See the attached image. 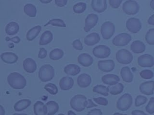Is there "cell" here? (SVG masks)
<instances>
[{
    "label": "cell",
    "instance_id": "6da1fadb",
    "mask_svg": "<svg viewBox=\"0 0 154 115\" xmlns=\"http://www.w3.org/2000/svg\"><path fill=\"white\" fill-rule=\"evenodd\" d=\"M7 82L12 88L15 89H23L26 85L25 78L22 74L17 72H11L8 74Z\"/></svg>",
    "mask_w": 154,
    "mask_h": 115
},
{
    "label": "cell",
    "instance_id": "7a4b0ae2",
    "mask_svg": "<svg viewBox=\"0 0 154 115\" xmlns=\"http://www.w3.org/2000/svg\"><path fill=\"white\" fill-rule=\"evenodd\" d=\"M87 99L85 96L81 94L75 95L70 101V105L72 109L80 112L83 111L87 105Z\"/></svg>",
    "mask_w": 154,
    "mask_h": 115
},
{
    "label": "cell",
    "instance_id": "3957f363",
    "mask_svg": "<svg viewBox=\"0 0 154 115\" xmlns=\"http://www.w3.org/2000/svg\"><path fill=\"white\" fill-rule=\"evenodd\" d=\"M55 74V70L52 66L49 64H45L42 65L38 71V78L43 81H49L51 80Z\"/></svg>",
    "mask_w": 154,
    "mask_h": 115
},
{
    "label": "cell",
    "instance_id": "277c9868",
    "mask_svg": "<svg viewBox=\"0 0 154 115\" xmlns=\"http://www.w3.org/2000/svg\"><path fill=\"white\" fill-rule=\"evenodd\" d=\"M132 104V97L129 93H125L122 95L117 101L116 107L121 111L128 110Z\"/></svg>",
    "mask_w": 154,
    "mask_h": 115
},
{
    "label": "cell",
    "instance_id": "5b68a950",
    "mask_svg": "<svg viewBox=\"0 0 154 115\" xmlns=\"http://www.w3.org/2000/svg\"><path fill=\"white\" fill-rule=\"evenodd\" d=\"M116 58L117 62L121 64H129L133 59L132 54L125 49L119 50L116 53Z\"/></svg>",
    "mask_w": 154,
    "mask_h": 115
},
{
    "label": "cell",
    "instance_id": "8992f818",
    "mask_svg": "<svg viewBox=\"0 0 154 115\" xmlns=\"http://www.w3.org/2000/svg\"><path fill=\"white\" fill-rule=\"evenodd\" d=\"M123 12L128 15L136 14L140 10V5L138 2L134 0L126 1L122 6Z\"/></svg>",
    "mask_w": 154,
    "mask_h": 115
},
{
    "label": "cell",
    "instance_id": "52a82bcc",
    "mask_svg": "<svg viewBox=\"0 0 154 115\" xmlns=\"http://www.w3.org/2000/svg\"><path fill=\"white\" fill-rule=\"evenodd\" d=\"M115 32V26L111 22H104L100 28V33L104 40H109L114 35Z\"/></svg>",
    "mask_w": 154,
    "mask_h": 115
},
{
    "label": "cell",
    "instance_id": "ba28073f",
    "mask_svg": "<svg viewBox=\"0 0 154 115\" xmlns=\"http://www.w3.org/2000/svg\"><path fill=\"white\" fill-rule=\"evenodd\" d=\"M132 37L127 33H121L116 35L112 41L113 45L117 47L125 46L131 41Z\"/></svg>",
    "mask_w": 154,
    "mask_h": 115
},
{
    "label": "cell",
    "instance_id": "9c48e42d",
    "mask_svg": "<svg viewBox=\"0 0 154 115\" xmlns=\"http://www.w3.org/2000/svg\"><path fill=\"white\" fill-rule=\"evenodd\" d=\"M93 54L97 58H108L111 54V49L105 45H99L93 48Z\"/></svg>",
    "mask_w": 154,
    "mask_h": 115
},
{
    "label": "cell",
    "instance_id": "30bf717a",
    "mask_svg": "<svg viewBox=\"0 0 154 115\" xmlns=\"http://www.w3.org/2000/svg\"><path fill=\"white\" fill-rule=\"evenodd\" d=\"M126 26L129 31L133 34H136L141 29V23L140 19L131 17L127 20Z\"/></svg>",
    "mask_w": 154,
    "mask_h": 115
},
{
    "label": "cell",
    "instance_id": "8fae6325",
    "mask_svg": "<svg viewBox=\"0 0 154 115\" xmlns=\"http://www.w3.org/2000/svg\"><path fill=\"white\" fill-rule=\"evenodd\" d=\"M138 64L141 67H152L154 65V58L149 54H144L140 56L137 59Z\"/></svg>",
    "mask_w": 154,
    "mask_h": 115
},
{
    "label": "cell",
    "instance_id": "7c38bea8",
    "mask_svg": "<svg viewBox=\"0 0 154 115\" xmlns=\"http://www.w3.org/2000/svg\"><path fill=\"white\" fill-rule=\"evenodd\" d=\"M99 20L98 16L95 14H89L85 20V26L84 28V31L86 32H89L91 28L94 27Z\"/></svg>",
    "mask_w": 154,
    "mask_h": 115
},
{
    "label": "cell",
    "instance_id": "4fadbf2b",
    "mask_svg": "<svg viewBox=\"0 0 154 115\" xmlns=\"http://www.w3.org/2000/svg\"><path fill=\"white\" fill-rule=\"evenodd\" d=\"M97 66L103 72H110L114 69L115 63L114 60L111 59L99 60L97 63Z\"/></svg>",
    "mask_w": 154,
    "mask_h": 115
},
{
    "label": "cell",
    "instance_id": "5bb4252c",
    "mask_svg": "<svg viewBox=\"0 0 154 115\" xmlns=\"http://www.w3.org/2000/svg\"><path fill=\"white\" fill-rule=\"evenodd\" d=\"M154 81H147L142 83L139 87L140 91L141 93L146 95H151L153 94L154 92Z\"/></svg>",
    "mask_w": 154,
    "mask_h": 115
},
{
    "label": "cell",
    "instance_id": "9a60e30c",
    "mask_svg": "<svg viewBox=\"0 0 154 115\" xmlns=\"http://www.w3.org/2000/svg\"><path fill=\"white\" fill-rule=\"evenodd\" d=\"M91 5L93 10L97 13H102L107 8L106 0H92Z\"/></svg>",
    "mask_w": 154,
    "mask_h": 115
},
{
    "label": "cell",
    "instance_id": "2e32d148",
    "mask_svg": "<svg viewBox=\"0 0 154 115\" xmlns=\"http://www.w3.org/2000/svg\"><path fill=\"white\" fill-rule=\"evenodd\" d=\"M91 83V77L90 75L83 73L80 74L77 78V84L82 88L87 87L90 85Z\"/></svg>",
    "mask_w": 154,
    "mask_h": 115
},
{
    "label": "cell",
    "instance_id": "e0dca14e",
    "mask_svg": "<svg viewBox=\"0 0 154 115\" xmlns=\"http://www.w3.org/2000/svg\"><path fill=\"white\" fill-rule=\"evenodd\" d=\"M78 62L83 66L88 67L93 63V58L88 53H81L78 56Z\"/></svg>",
    "mask_w": 154,
    "mask_h": 115
},
{
    "label": "cell",
    "instance_id": "ac0fdd59",
    "mask_svg": "<svg viewBox=\"0 0 154 115\" xmlns=\"http://www.w3.org/2000/svg\"><path fill=\"white\" fill-rule=\"evenodd\" d=\"M23 67L26 72L32 73L37 69V64L34 59L28 58L23 61Z\"/></svg>",
    "mask_w": 154,
    "mask_h": 115
},
{
    "label": "cell",
    "instance_id": "d6986e66",
    "mask_svg": "<svg viewBox=\"0 0 154 115\" xmlns=\"http://www.w3.org/2000/svg\"><path fill=\"white\" fill-rule=\"evenodd\" d=\"M74 84L73 79L68 76L63 77L61 78L59 82V85L61 90H67L72 88Z\"/></svg>",
    "mask_w": 154,
    "mask_h": 115
},
{
    "label": "cell",
    "instance_id": "ffe728a7",
    "mask_svg": "<svg viewBox=\"0 0 154 115\" xmlns=\"http://www.w3.org/2000/svg\"><path fill=\"white\" fill-rule=\"evenodd\" d=\"M102 82L109 86H113L116 84L120 81V78L116 74H106L102 77Z\"/></svg>",
    "mask_w": 154,
    "mask_h": 115
},
{
    "label": "cell",
    "instance_id": "44dd1931",
    "mask_svg": "<svg viewBox=\"0 0 154 115\" xmlns=\"http://www.w3.org/2000/svg\"><path fill=\"white\" fill-rule=\"evenodd\" d=\"M131 50L133 53L137 54L141 53L146 50V46L141 41L135 40L131 43Z\"/></svg>",
    "mask_w": 154,
    "mask_h": 115
},
{
    "label": "cell",
    "instance_id": "7402d4cb",
    "mask_svg": "<svg viewBox=\"0 0 154 115\" xmlns=\"http://www.w3.org/2000/svg\"><path fill=\"white\" fill-rule=\"evenodd\" d=\"M0 57L2 61L7 63H14L18 60V56L13 52L2 53Z\"/></svg>",
    "mask_w": 154,
    "mask_h": 115
},
{
    "label": "cell",
    "instance_id": "603a6c76",
    "mask_svg": "<svg viewBox=\"0 0 154 115\" xmlns=\"http://www.w3.org/2000/svg\"><path fill=\"white\" fill-rule=\"evenodd\" d=\"M100 36L96 32H93L87 35L84 38V43L89 46H93L100 41Z\"/></svg>",
    "mask_w": 154,
    "mask_h": 115
},
{
    "label": "cell",
    "instance_id": "cb8c5ba5",
    "mask_svg": "<svg viewBox=\"0 0 154 115\" xmlns=\"http://www.w3.org/2000/svg\"><path fill=\"white\" fill-rule=\"evenodd\" d=\"M35 115H47V108L45 104L40 101H38L33 107Z\"/></svg>",
    "mask_w": 154,
    "mask_h": 115
},
{
    "label": "cell",
    "instance_id": "d4e9b609",
    "mask_svg": "<svg viewBox=\"0 0 154 115\" xmlns=\"http://www.w3.org/2000/svg\"><path fill=\"white\" fill-rule=\"evenodd\" d=\"M120 75L123 80L126 83H131L133 80V74L128 66H124L121 69Z\"/></svg>",
    "mask_w": 154,
    "mask_h": 115
},
{
    "label": "cell",
    "instance_id": "484cf974",
    "mask_svg": "<svg viewBox=\"0 0 154 115\" xmlns=\"http://www.w3.org/2000/svg\"><path fill=\"white\" fill-rule=\"evenodd\" d=\"M31 101L28 99H22L17 101L14 105V109L16 111H21L27 108L31 105Z\"/></svg>",
    "mask_w": 154,
    "mask_h": 115
},
{
    "label": "cell",
    "instance_id": "4316f807",
    "mask_svg": "<svg viewBox=\"0 0 154 115\" xmlns=\"http://www.w3.org/2000/svg\"><path fill=\"white\" fill-rule=\"evenodd\" d=\"M80 71H81L80 67L78 65L73 63L69 64L66 65L64 68V72L68 75L75 76L78 74Z\"/></svg>",
    "mask_w": 154,
    "mask_h": 115
},
{
    "label": "cell",
    "instance_id": "83f0119b",
    "mask_svg": "<svg viewBox=\"0 0 154 115\" xmlns=\"http://www.w3.org/2000/svg\"><path fill=\"white\" fill-rule=\"evenodd\" d=\"M41 31H42V26L40 25H37L31 28L28 31L26 35L27 40L30 41L34 40L38 36V35L39 34Z\"/></svg>",
    "mask_w": 154,
    "mask_h": 115
},
{
    "label": "cell",
    "instance_id": "f1b7e54d",
    "mask_svg": "<svg viewBox=\"0 0 154 115\" xmlns=\"http://www.w3.org/2000/svg\"><path fill=\"white\" fill-rule=\"evenodd\" d=\"M53 40V34L50 31H45L43 32V33L42 34L40 41H39V44L40 46H44L46 45L49 43H50Z\"/></svg>",
    "mask_w": 154,
    "mask_h": 115
},
{
    "label": "cell",
    "instance_id": "f546056e",
    "mask_svg": "<svg viewBox=\"0 0 154 115\" xmlns=\"http://www.w3.org/2000/svg\"><path fill=\"white\" fill-rule=\"evenodd\" d=\"M19 30V26L15 22H9L5 26V32L8 35H13L17 34Z\"/></svg>",
    "mask_w": 154,
    "mask_h": 115
},
{
    "label": "cell",
    "instance_id": "4dcf8cb0",
    "mask_svg": "<svg viewBox=\"0 0 154 115\" xmlns=\"http://www.w3.org/2000/svg\"><path fill=\"white\" fill-rule=\"evenodd\" d=\"M47 108V115H54L59 110V105L54 101H48L46 104Z\"/></svg>",
    "mask_w": 154,
    "mask_h": 115
},
{
    "label": "cell",
    "instance_id": "1f68e13d",
    "mask_svg": "<svg viewBox=\"0 0 154 115\" xmlns=\"http://www.w3.org/2000/svg\"><path fill=\"white\" fill-rule=\"evenodd\" d=\"M108 89V92L111 95H117L122 93L124 89V86L122 83H118L115 85L113 86H109L107 87Z\"/></svg>",
    "mask_w": 154,
    "mask_h": 115
},
{
    "label": "cell",
    "instance_id": "d6a6232c",
    "mask_svg": "<svg viewBox=\"0 0 154 115\" xmlns=\"http://www.w3.org/2000/svg\"><path fill=\"white\" fill-rule=\"evenodd\" d=\"M23 11L25 13L31 17H34L36 16L37 9L35 5L32 4H26L23 7Z\"/></svg>",
    "mask_w": 154,
    "mask_h": 115
},
{
    "label": "cell",
    "instance_id": "836d02e7",
    "mask_svg": "<svg viewBox=\"0 0 154 115\" xmlns=\"http://www.w3.org/2000/svg\"><path fill=\"white\" fill-rule=\"evenodd\" d=\"M64 55V52L60 49H55L51 50L49 53V58L51 60H57L63 58Z\"/></svg>",
    "mask_w": 154,
    "mask_h": 115
},
{
    "label": "cell",
    "instance_id": "e575fe53",
    "mask_svg": "<svg viewBox=\"0 0 154 115\" xmlns=\"http://www.w3.org/2000/svg\"><path fill=\"white\" fill-rule=\"evenodd\" d=\"M93 91L94 93H97L99 94H101L103 96H108V89L107 87L101 85V84H98L96 85L95 86L93 87Z\"/></svg>",
    "mask_w": 154,
    "mask_h": 115
},
{
    "label": "cell",
    "instance_id": "d590c367",
    "mask_svg": "<svg viewBox=\"0 0 154 115\" xmlns=\"http://www.w3.org/2000/svg\"><path fill=\"white\" fill-rule=\"evenodd\" d=\"M87 8V4L84 2H78L73 7V10L75 13L80 14L83 13Z\"/></svg>",
    "mask_w": 154,
    "mask_h": 115
},
{
    "label": "cell",
    "instance_id": "8d00e7d4",
    "mask_svg": "<svg viewBox=\"0 0 154 115\" xmlns=\"http://www.w3.org/2000/svg\"><path fill=\"white\" fill-rule=\"evenodd\" d=\"M48 25H51L52 26H59V27H66V25L65 22L60 19H51L45 25V26H46Z\"/></svg>",
    "mask_w": 154,
    "mask_h": 115
},
{
    "label": "cell",
    "instance_id": "74e56055",
    "mask_svg": "<svg viewBox=\"0 0 154 115\" xmlns=\"http://www.w3.org/2000/svg\"><path fill=\"white\" fill-rule=\"evenodd\" d=\"M145 39L149 44H154V28H151L147 32Z\"/></svg>",
    "mask_w": 154,
    "mask_h": 115
},
{
    "label": "cell",
    "instance_id": "f35d334b",
    "mask_svg": "<svg viewBox=\"0 0 154 115\" xmlns=\"http://www.w3.org/2000/svg\"><path fill=\"white\" fill-rule=\"evenodd\" d=\"M44 88L51 95H56L58 92L57 86L54 83H48L45 86Z\"/></svg>",
    "mask_w": 154,
    "mask_h": 115
},
{
    "label": "cell",
    "instance_id": "ab89813d",
    "mask_svg": "<svg viewBox=\"0 0 154 115\" xmlns=\"http://www.w3.org/2000/svg\"><path fill=\"white\" fill-rule=\"evenodd\" d=\"M140 75L142 78L150 79L153 77V72L149 69H144L140 72Z\"/></svg>",
    "mask_w": 154,
    "mask_h": 115
},
{
    "label": "cell",
    "instance_id": "60d3db41",
    "mask_svg": "<svg viewBox=\"0 0 154 115\" xmlns=\"http://www.w3.org/2000/svg\"><path fill=\"white\" fill-rule=\"evenodd\" d=\"M147 101V98L145 96L138 95L135 99V105L136 107H139L143 105Z\"/></svg>",
    "mask_w": 154,
    "mask_h": 115
},
{
    "label": "cell",
    "instance_id": "b9f144b4",
    "mask_svg": "<svg viewBox=\"0 0 154 115\" xmlns=\"http://www.w3.org/2000/svg\"><path fill=\"white\" fill-rule=\"evenodd\" d=\"M146 110L149 114L154 113V98L152 97L146 107Z\"/></svg>",
    "mask_w": 154,
    "mask_h": 115
},
{
    "label": "cell",
    "instance_id": "7bdbcfd3",
    "mask_svg": "<svg viewBox=\"0 0 154 115\" xmlns=\"http://www.w3.org/2000/svg\"><path fill=\"white\" fill-rule=\"evenodd\" d=\"M93 100L95 101V102L97 104L106 106L108 104V100L103 97H98V98H94Z\"/></svg>",
    "mask_w": 154,
    "mask_h": 115
},
{
    "label": "cell",
    "instance_id": "ee69618b",
    "mask_svg": "<svg viewBox=\"0 0 154 115\" xmlns=\"http://www.w3.org/2000/svg\"><path fill=\"white\" fill-rule=\"evenodd\" d=\"M72 46H73V48H75L76 50H81L83 49L82 44L81 43V42L79 39H77V40H74L73 41V43H72Z\"/></svg>",
    "mask_w": 154,
    "mask_h": 115
},
{
    "label": "cell",
    "instance_id": "f6af8a7d",
    "mask_svg": "<svg viewBox=\"0 0 154 115\" xmlns=\"http://www.w3.org/2000/svg\"><path fill=\"white\" fill-rule=\"evenodd\" d=\"M122 2V0H109V5L114 8H117Z\"/></svg>",
    "mask_w": 154,
    "mask_h": 115
},
{
    "label": "cell",
    "instance_id": "bcb514c9",
    "mask_svg": "<svg viewBox=\"0 0 154 115\" xmlns=\"http://www.w3.org/2000/svg\"><path fill=\"white\" fill-rule=\"evenodd\" d=\"M47 56V50L45 48H40L38 54V57L40 59H44Z\"/></svg>",
    "mask_w": 154,
    "mask_h": 115
},
{
    "label": "cell",
    "instance_id": "7dc6e473",
    "mask_svg": "<svg viewBox=\"0 0 154 115\" xmlns=\"http://www.w3.org/2000/svg\"><path fill=\"white\" fill-rule=\"evenodd\" d=\"M87 115H102V112L101 110L99 108H94L91 110H90Z\"/></svg>",
    "mask_w": 154,
    "mask_h": 115
},
{
    "label": "cell",
    "instance_id": "c3c4849f",
    "mask_svg": "<svg viewBox=\"0 0 154 115\" xmlns=\"http://www.w3.org/2000/svg\"><path fill=\"white\" fill-rule=\"evenodd\" d=\"M55 3L58 7H64L67 3V0H55Z\"/></svg>",
    "mask_w": 154,
    "mask_h": 115
},
{
    "label": "cell",
    "instance_id": "681fc988",
    "mask_svg": "<svg viewBox=\"0 0 154 115\" xmlns=\"http://www.w3.org/2000/svg\"><path fill=\"white\" fill-rule=\"evenodd\" d=\"M5 40L8 41H11L12 42H14V43H19L20 41V39L18 36H16L13 38H9V37H6L5 38Z\"/></svg>",
    "mask_w": 154,
    "mask_h": 115
},
{
    "label": "cell",
    "instance_id": "f907efd6",
    "mask_svg": "<svg viewBox=\"0 0 154 115\" xmlns=\"http://www.w3.org/2000/svg\"><path fill=\"white\" fill-rule=\"evenodd\" d=\"M97 106V104H94L91 99H87V105H86L85 108H92V107H96Z\"/></svg>",
    "mask_w": 154,
    "mask_h": 115
},
{
    "label": "cell",
    "instance_id": "816d5d0a",
    "mask_svg": "<svg viewBox=\"0 0 154 115\" xmlns=\"http://www.w3.org/2000/svg\"><path fill=\"white\" fill-rule=\"evenodd\" d=\"M131 114H132V115H147L144 111H143L141 110H133L132 111Z\"/></svg>",
    "mask_w": 154,
    "mask_h": 115
},
{
    "label": "cell",
    "instance_id": "f5cc1de1",
    "mask_svg": "<svg viewBox=\"0 0 154 115\" xmlns=\"http://www.w3.org/2000/svg\"><path fill=\"white\" fill-rule=\"evenodd\" d=\"M154 15L152 14L150 17H149V19H148V23L152 26L154 25Z\"/></svg>",
    "mask_w": 154,
    "mask_h": 115
},
{
    "label": "cell",
    "instance_id": "db71d44e",
    "mask_svg": "<svg viewBox=\"0 0 154 115\" xmlns=\"http://www.w3.org/2000/svg\"><path fill=\"white\" fill-rule=\"evenodd\" d=\"M0 115H5V110L1 105H0Z\"/></svg>",
    "mask_w": 154,
    "mask_h": 115
},
{
    "label": "cell",
    "instance_id": "11a10c76",
    "mask_svg": "<svg viewBox=\"0 0 154 115\" xmlns=\"http://www.w3.org/2000/svg\"><path fill=\"white\" fill-rule=\"evenodd\" d=\"M52 1L51 0H46V1H43V0H40V2L42 3H43V4H47V3H49L51 2Z\"/></svg>",
    "mask_w": 154,
    "mask_h": 115
},
{
    "label": "cell",
    "instance_id": "9f6ffc18",
    "mask_svg": "<svg viewBox=\"0 0 154 115\" xmlns=\"http://www.w3.org/2000/svg\"><path fill=\"white\" fill-rule=\"evenodd\" d=\"M150 6H151V8L154 10V0H152L150 1Z\"/></svg>",
    "mask_w": 154,
    "mask_h": 115
},
{
    "label": "cell",
    "instance_id": "6f0895ef",
    "mask_svg": "<svg viewBox=\"0 0 154 115\" xmlns=\"http://www.w3.org/2000/svg\"><path fill=\"white\" fill-rule=\"evenodd\" d=\"M67 114H68V115H76L73 111H71V110H69V111H68Z\"/></svg>",
    "mask_w": 154,
    "mask_h": 115
},
{
    "label": "cell",
    "instance_id": "680465c9",
    "mask_svg": "<svg viewBox=\"0 0 154 115\" xmlns=\"http://www.w3.org/2000/svg\"><path fill=\"white\" fill-rule=\"evenodd\" d=\"M113 115H128V114H122V113H114Z\"/></svg>",
    "mask_w": 154,
    "mask_h": 115
},
{
    "label": "cell",
    "instance_id": "91938a15",
    "mask_svg": "<svg viewBox=\"0 0 154 115\" xmlns=\"http://www.w3.org/2000/svg\"><path fill=\"white\" fill-rule=\"evenodd\" d=\"M13 115H28L26 114H24V113H22V114H18V113H14Z\"/></svg>",
    "mask_w": 154,
    "mask_h": 115
},
{
    "label": "cell",
    "instance_id": "94428289",
    "mask_svg": "<svg viewBox=\"0 0 154 115\" xmlns=\"http://www.w3.org/2000/svg\"><path fill=\"white\" fill-rule=\"evenodd\" d=\"M58 115H65V114H63V113H60V114H58Z\"/></svg>",
    "mask_w": 154,
    "mask_h": 115
}]
</instances>
